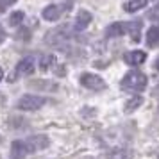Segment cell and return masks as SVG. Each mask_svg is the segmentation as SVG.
<instances>
[{"label": "cell", "mask_w": 159, "mask_h": 159, "mask_svg": "<svg viewBox=\"0 0 159 159\" xmlns=\"http://www.w3.org/2000/svg\"><path fill=\"white\" fill-rule=\"evenodd\" d=\"M48 145H50V139L47 136H41V134L32 136L29 139H16L11 145V159H23L32 152L47 148Z\"/></svg>", "instance_id": "obj_1"}, {"label": "cell", "mask_w": 159, "mask_h": 159, "mask_svg": "<svg viewBox=\"0 0 159 159\" xmlns=\"http://www.w3.org/2000/svg\"><path fill=\"white\" fill-rule=\"evenodd\" d=\"M147 82H148V77L145 73L134 70V72H129L122 79V88L125 91H143L147 88Z\"/></svg>", "instance_id": "obj_2"}, {"label": "cell", "mask_w": 159, "mask_h": 159, "mask_svg": "<svg viewBox=\"0 0 159 159\" xmlns=\"http://www.w3.org/2000/svg\"><path fill=\"white\" fill-rule=\"evenodd\" d=\"M45 98L38 97V95H23L18 100V109L22 111H38L39 107H43Z\"/></svg>", "instance_id": "obj_3"}, {"label": "cell", "mask_w": 159, "mask_h": 159, "mask_svg": "<svg viewBox=\"0 0 159 159\" xmlns=\"http://www.w3.org/2000/svg\"><path fill=\"white\" fill-rule=\"evenodd\" d=\"M32 72H34V59L32 57L22 59V61L16 65L13 75H11V82H13V80H18L20 77H27V75H30Z\"/></svg>", "instance_id": "obj_4"}, {"label": "cell", "mask_w": 159, "mask_h": 159, "mask_svg": "<svg viewBox=\"0 0 159 159\" xmlns=\"http://www.w3.org/2000/svg\"><path fill=\"white\" fill-rule=\"evenodd\" d=\"M80 84L88 89H93V91H102L106 89V82L102 77L95 75V73H82L80 75Z\"/></svg>", "instance_id": "obj_5"}, {"label": "cell", "mask_w": 159, "mask_h": 159, "mask_svg": "<svg viewBox=\"0 0 159 159\" xmlns=\"http://www.w3.org/2000/svg\"><path fill=\"white\" fill-rule=\"evenodd\" d=\"M65 9H66V6H57V4L47 6V7L43 9V18L47 22H56V20H59V18L63 16Z\"/></svg>", "instance_id": "obj_6"}, {"label": "cell", "mask_w": 159, "mask_h": 159, "mask_svg": "<svg viewBox=\"0 0 159 159\" xmlns=\"http://www.w3.org/2000/svg\"><path fill=\"white\" fill-rule=\"evenodd\" d=\"M145 59H147V54L143 50H132V52H127L125 56H123V61L130 66H139L145 63Z\"/></svg>", "instance_id": "obj_7"}, {"label": "cell", "mask_w": 159, "mask_h": 159, "mask_svg": "<svg viewBox=\"0 0 159 159\" xmlns=\"http://www.w3.org/2000/svg\"><path fill=\"white\" fill-rule=\"evenodd\" d=\"M91 20H93V16H91L89 11H86V9L79 11V13H77V18H75V29H77V30L86 29L88 25L91 23Z\"/></svg>", "instance_id": "obj_8"}, {"label": "cell", "mask_w": 159, "mask_h": 159, "mask_svg": "<svg viewBox=\"0 0 159 159\" xmlns=\"http://www.w3.org/2000/svg\"><path fill=\"white\" fill-rule=\"evenodd\" d=\"M125 32H127L125 23L123 22H116V23H111L107 29H106V36L107 38H118V36H123Z\"/></svg>", "instance_id": "obj_9"}, {"label": "cell", "mask_w": 159, "mask_h": 159, "mask_svg": "<svg viewBox=\"0 0 159 159\" xmlns=\"http://www.w3.org/2000/svg\"><path fill=\"white\" fill-rule=\"evenodd\" d=\"M125 29H127V32L130 34L132 41H134V43H138V41H139V36H141V22H139V20H136V22L125 23Z\"/></svg>", "instance_id": "obj_10"}, {"label": "cell", "mask_w": 159, "mask_h": 159, "mask_svg": "<svg viewBox=\"0 0 159 159\" xmlns=\"http://www.w3.org/2000/svg\"><path fill=\"white\" fill-rule=\"evenodd\" d=\"M145 39H147L145 43L148 45V47H159V25L150 27V29L147 30V38Z\"/></svg>", "instance_id": "obj_11"}, {"label": "cell", "mask_w": 159, "mask_h": 159, "mask_svg": "<svg viewBox=\"0 0 159 159\" xmlns=\"http://www.w3.org/2000/svg\"><path fill=\"white\" fill-rule=\"evenodd\" d=\"M147 2H148V0H129V2L123 6V9H125L127 13H136V11H139V9H143L145 6H147Z\"/></svg>", "instance_id": "obj_12"}, {"label": "cell", "mask_w": 159, "mask_h": 159, "mask_svg": "<svg viewBox=\"0 0 159 159\" xmlns=\"http://www.w3.org/2000/svg\"><path fill=\"white\" fill-rule=\"evenodd\" d=\"M30 88H34V89H47V91H56V89H57V84L48 82V80H34V82H30Z\"/></svg>", "instance_id": "obj_13"}, {"label": "cell", "mask_w": 159, "mask_h": 159, "mask_svg": "<svg viewBox=\"0 0 159 159\" xmlns=\"http://www.w3.org/2000/svg\"><path fill=\"white\" fill-rule=\"evenodd\" d=\"M56 65V56H43V57L39 59V68L43 70V72H47V70H50V66Z\"/></svg>", "instance_id": "obj_14"}, {"label": "cell", "mask_w": 159, "mask_h": 159, "mask_svg": "<svg viewBox=\"0 0 159 159\" xmlns=\"http://www.w3.org/2000/svg\"><path fill=\"white\" fill-rule=\"evenodd\" d=\"M141 104H143V98H141V97H132V98L125 104V113H132V111H136Z\"/></svg>", "instance_id": "obj_15"}, {"label": "cell", "mask_w": 159, "mask_h": 159, "mask_svg": "<svg viewBox=\"0 0 159 159\" xmlns=\"http://www.w3.org/2000/svg\"><path fill=\"white\" fill-rule=\"evenodd\" d=\"M23 18H25L23 11H15L13 15L9 16V23H11L13 27H18V25H20V23L23 22Z\"/></svg>", "instance_id": "obj_16"}, {"label": "cell", "mask_w": 159, "mask_h": 159, "mask_svg": "<svg viewBox=\"0 0 159 159\" xmlns=\"http://www.w3.org/2000/svg\"><path fill=\"white\" fill-rule=\"evenodd\" d=\"M148 20H152V22H157L159 20V4H156V6L148 11Z\"/></svg>", "instance_id": "obj_17"}, {"label": "cell", "mask_w": 159, "mask_h": 159, "mask_svg": "<svg viewBox=\"0 0 159 159\" xmlns=\"http://www.w3.org/2000/svg\"><path fill=\"white\" fill-rule=\"evenodd\" d=\"M13 4H16V0H0V15H2V13H6Z\"/></svg>", "instance_id": "obj_18"}, {"label": "cell", "mask_w": 159, "mask_h": 159, "mask_svg": "<svg viewBox=\"0 0 159 159\" xmlns=\"http://www.w3.org/2000/svg\"><path fill=\"white\" fill-rule=\"evenodd\" d=\"M6 36H7V34H6V30H4L2 25H0V43H4V41H6Z\"/></svg>", "instance_id": "obj_19"}, {"label": "cell", "mask_w": 159, "mask_h": 159, "mask_svg": "<svg viewBox=\"0 0 159 159\" xmlns=\"http://www.w3.org/2000/svg\"><path fill=\"white\" fill-rule=\"evenodd\" d=\"M154 95H156V97H159V84H157V88L154 89Z\"/></svg>", "instance_id": "obj_20"}, {"label": "cell", "mask_w": 159, "mask_h": 159, "mask_svg": "<svg viewBox=\"0 0 159 159\" xmlns=\"http://www.w3.org/2000/svg\"><path fill=\"white\" fill-rule=\"evenodd\" d=\"M4 79V70H2V68H0V80Z\"/></svg>", "instance_id": "obj_21"}, {"label": "cell", "mask_w": 159, "mask_h": 159, "mask_svg": "<svg viewBox=\"0 0 159 159\" xmlns=\"http://www.w3.org/2000/svg\"><path fill=\"white\" fill-rule=\"evenodd\" d=\"M156 68H157V70H159V59H157V61H156Z\"/></svg>", "instance_id": "obj_22"}]
</instances>
